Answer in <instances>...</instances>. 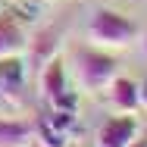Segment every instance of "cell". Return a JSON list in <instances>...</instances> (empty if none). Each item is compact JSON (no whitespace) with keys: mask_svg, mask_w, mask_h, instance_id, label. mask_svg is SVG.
Wrapping results in <instances>:
<instances>
[{"mask_svg":"<svg viewBox=\"0 0 147 147\" xmlns=\"http://www.w3.org/2000/svg\"><path fill=\"white\" fill-rule=\"evenodd\" d=\"M135 34H138L135 22L128 16L116 13V9H97L88 25L91 44L100 47V50H122V47H128L135 41Z\"/></svg>","mask_w":147,"mask_h":147,"instance_id":"cell-1","label":"cell"},{"mask_svg":"<svg viewBox=\"0 0 147 147\" xmlns=\"http://www.w3.org/2000/svg\"><path fill=\"white\" fill-rule=\"evenodd\" d=\"M116 75H119L116 57L103 53L100 47L75 50V78H78V85L85 91H107Z\"/></svg>","mask_w":147,"mask_h":147,"instance_id":"cell-2","label":"cell"},{"mask_svg":"<svg viewBox=\"0 0 147 147\" xmlns=\"http://www.w3.org/2000/svg\"><path fill=\"white\" fill-rule=\"evenodd\" d=\"M138 135H141V122L131 113H119V116H110L100 125L97 147H131Z\"/></svg>","mask_w":147,"mask_h":147,"instance_id":"cell-3","label":"cell"},{"mask_svg":"<svg viewBox=\"0 0 147 147\" xmlns=\"http://www.w3.org/2000/svg\"><path fill=\"white\" fill-rule=\"evenodd\" d=\"M22 85H25V59H19V53L0 57V88L13 107L22 103Z\"/></svg>","mask_w":147,"mask_h":147,"instance_id":"cell-4","label":"cell"},{"mask_svg":"<svg viewBox=\"0 0 147 147\" xmlns=\"http://www.w3.org/2000/svg\"><path fill=\"white\" fill-rule=\"evenodd\" d=\"M107 100L116 113H135L141 107V85H135L125 75H116L107 88Z\"/></svg>","mask_w":147,"mask_h":147,"instance_id":"cell-5","label":"cell"},{"mask_svg":"<svg viewBox=\"0 0 147 147\" xmlns=\"http://www.w3.org/2000/svg\"><path fill=\"white\" fill-rule=\"evenodd\" d=\"M28 44V34L13 13H0V57H13Z\"/></svg>","mask_w":147,"mask_h":147,"instance_id":"cell-6","label":"cell"},{"mask_svg":"<svg viewBox=\"0 0 147 147\" xmlns=\"http://www.w3.org/2000/svg\"><path fill=\"white\" fill-rule=\"evenodd\" d=\"M63 91H66V66L59 57H53L41 66V97L47 103H53Z\"/></svg>","mask_w":147,"mask_h":147,"instance_id":"cell-7","label":"cell"},{"mask_svg":"<svg viewBox=\"0 0 147 147\" xmlns=\"http://www.w3.org/2000/svg\"><path fill=\"white\" fill-rule=\"evenodd\" d=\"M59 50V25H47L34 41H28V59L34 66H44L47 59H53Z\"/></svg>","mask_w":147,"mask_h":147,"instance_id":"cell-8","label":"cell"},{"mask_svg":"<svg viewBox=\"0 0 147 147\" xmlns=\"http://www.w3.org/2000/svg\"><path fill=\"white\" fill-rule=\"evenodd\" d=\"M34 138V122L0 116V147H25Z\"/></svg>","mask_w":147,"mask_h":147,"instance_id":"cell-9","label":"cell"},{"mask_svg":"<svg viewBox=\"0 0 147 147\" xmlns=\"http://www.w3.org/2000/svg\"><path fill=\"white\" fill-rule=\"evenodd\" d=\"M9 110H16V107L6 100V94H3V88H0V113H9Z\"/></svg>","mask_w":147,"mask_h":147,"instance_id":"cell-10","label":"cell"},{"mask_svg":"<svg viewBox=\"0 0 147 147\" xmlns=\"http://www.w3.org/2000/svg\"><path fill=\"white\" fill-rule=\"evenodd\" d=\"M131 147H147V131H144V135H138V138H135V144H131Z\"/></svg>","mask_w":147,"mask_h":147,"instance_id":"cell-11","label":"cell"},{"mask_svg":"<svg viewBox=\"0 0 147 147\" xmlns=\"http://www.w3.org/2000/svg\"><path fill=\"white\" fill-rule=\"evenodd\" d=\"M141 107H144V110H147V82H144V85H141Z\"/></svg>","mask_w":147,"mask_h":147,"instance_id":"cell-12","label":"cell"},{"mask_svg":"<svg viewBox=\"0 0 147 147\" xmlns=\"http://www.w3.org/2000/svg\"><path fill=\"white\" fill-rule=\"evenodd\" d=\"M144 57H147V34H144Z\"/></svg>","mask_w":147,"mask_h":147,"instance_id":"cell-13","label":"cell"}]
</instances>
